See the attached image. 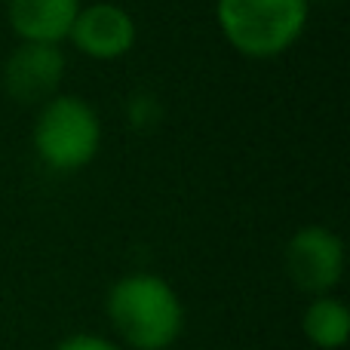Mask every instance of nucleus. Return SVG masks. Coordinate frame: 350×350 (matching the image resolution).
Returning <instances> with one entry per match:
<instances>
[{
	"label": "nucleus",
	"instance_id": "obj_1",
	"mask_svg": "<svg viewBox=\"0 0 350 350\" xmlns=\"http://www.w3.org/2000/svg\"><path fill=\"white\" fill-rule=\"evenodd\" d=\"M108 320L133 350H166L185 332V304L157 273H126L108 292Z\"/></svg>",
	"mask_w": 350,
	"mask_h": 350
},
{
	"label": "nucleus",
	"instance_id": "obj_2",
	"mask_svg": "<svg viewBox=\"0 0 350 350\" xmlns=\"http://www.w3.org/2000/svg\"><path fill=\"white\" fill-rule=\"evenodd\" d=\"M310 0H215V25L243 59H280L301 40Z\"/></svg>",
	"mask_w": 350,
	"mask_h": 350
},
{
	"label": "nucleus",
	"instance_id": "obj_3",
	"mask_svg": "<svg viewBox=\"0 0 350 350\" xmlns=\"http://www.w3.org/2000/svg\"><path fill=\"white\" fill-rule=\"evenodd\" d=\"M102 117L86 98L59 92L37 108L31 148L53 172H80L102 151Z\"/></svg>",
	"mask_w": 350,
	"mask_h": 350
},
{
	"label": "nucleus",
	"instance_id": "obj_4",
	"mask_svg": "<svg viewBox=\"0 0 350 350\" xmlns=\"http://www.w3.org/2000/svg\"><path fill=\"white\" fill-rule=\"evenodd\" d=\"M286 273L308 295H329L345 277V240L326 224H304L286 243Z\"/></svg>",
	"mask_w": 350,
	"mask_h": 350
},
{
	"label": "nucleus",
	"instance_id": "obj_5",
	"mask_svg": "<svg viewBox=\"0 0 350 350\" xmlns=\"http://www.w3.org/2000/svg\"><path fill=\"white\" fill-rule=\"evenodd\" d=\"M65 71H68V59L62 43L18 40L3 62L0 83H3L6 98H12L16 105L40 108L43 102H49L53 96L62 92Z\"/></svg>",
	"mask_w": 350,
	"mask_h": 350
},
{
	"label": "nucleus",
	"instance_id": "obj_6",
	"mask_svg": "<svg viewBox=\"0 0 350 350\" xmlns=\"http://www.w3.org/2000/svg\"><path fill=\"white\" fill-rule=\"evenodd\" d=\"M68 40L80 55L92 62H117L129 55L139 40V25L133 12L123 10L120 3L98 0V3H83L74 18Z\"/></svg>",
	"mask_w": 350,
	"mask_h": 350
},
{
	"label": "nucleus",
	"instance_id": "obj_7",
	"mask_svg": "<svg viewBox=\"0 0 350 350\" xmlns=\"http://www.w3.org/2000/svg\"><path fill=\"white\" fill-rule=\"evenodd\" d=\"M80 6L83 0H6V22L18 40L62 43Z\"/></svg>",
	"mask_w": 350,
	"mask_h": 350
},
{
	"label": "nucleus",
	"instance_id": "obj_8",
	"mask_svg": "<svg viewBox=\"0 0 350 350\" xmlns=\"http://www.w3.org/2000/svg\"><path fill=\"white\" fill-rule=\"evenodd\" d=\"M304 338L320 350H338L347 345L350 335V310L341 298L317 295L301 317Z\"/></svg>",
	"mask_w": 350,
	"mask_h": 350
},
{
	"label": "nucleus",
	"instance_id": "obj_9",
	"mask_svg": "<svg viewBox=\"0 0 350 350\" xmlns=\"http://www.w3.org/2000/svg\"><path fill=\"white\" fill-rule=\"evenodd\" d=\"M163 102H160L157 92L139 90L126 98L123 105V117H126V126L135 129V133H154V129L163 123Z\"/></svg>",
	"mask_w": 350,
	"mask_h": 350
},
{
	"label": "nucleus",
	"instance_id": "obj_10",
	"mask_svg": "<svg viewBox=\"0 0 350 350\" xmlns=\"http://www.w3.org/2000/svg\"><path fill=\"white\" fill-rule=\"evenodd\" d=\"M55 350H120L114 341L102 338V335H90V332H80V335H68Z\"/></svg>",
	"mask_w": 350,
	"mask_h": 350
},
{
	"label": "nucleus",
	"instance_id": "obj_11",
	"mask_svg": "<svg viewBox=\"0 0 350 350\" xmlns=\"http://www.w3.org/2000/svg\"><path fill=\"white\" fill-rule=\"evenodd\" d=\"M329 3H332V0H329Z\"/></svg>",
	"mask_w": 350,
	"mask_h": 350
}]
</instances>
